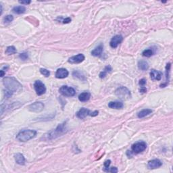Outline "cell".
Returning <instances> with one entry per match:
<instances>
[{
  "label": "cell",
  "instance_id": "obj_1",
  "mask_svg": "<svg viewBox=\"0 0 173 173\" xmlns=\"http://www.w3.org/2000/svg\"><path fill=\"white\" fill-rule=\"evenodd\" d=\"M3 84L5 89L12 91V93L21 91V89H23V86L21 82L18 81V80L16 79L15 78L10 77V76H7L3 78Z\"/></svg>",
  "mask_w": 173,
  "mask_h": 173
},
{
  "label": "cell",
  "instance_id": "obj_2",
  "mask_svg": "<svg viewBox=\"0 0 173 173\" xmlns=\"http://www.w3.org/2000/svg\"><path fill=\"white\" fill-rule=\"evenodd\" d=\"M67 131V128H66V122L60 124L55 129L51 130V131L47 132V134L45 135L44 136V139L45 140H51L55 139L59 137L62 136V135L66 133Z\"/></svg>",
  "mask_w": 173,
  "mask_h": 173
},
{
  "label": "cell",
  "instance_id": "obj_3",
  "mask_svg": "<svg viewBox=\"0 0 173 173\" xmlns=\"http://www.w3.org/2000/svg\"><path fill=\"white\" fill-rule=\"evenodd\" d=\"M37 131L32 129H25L20 131L16 135V139L21 142H27L37 135Z\"/></svg>",
  "mask_w": 173,
  "mask_h": 173
},
{
  "label": "cell",
  "instance_id": "obj_4",
  "mask_svg": "<svg viewBox=\"0 0 173 173\" xmlns=\"http://www.w3.org/2000/svg\"><path fill=\"white\" fill-rule=\"evenodd\" d=\"M115 95L122 100H127L131 98V93L126 86H120L115 91Z\"/></svg>",
  "mask_w": 173,
  "mask_h": 173
},
{
  "label": "cell",
  "instance_id": "obj_5",
  "mask_svg": "<svg viewBox=\"0 0 173 173\" xmlns=\"http://www.w3.org/2000/svg\"><path fill=\"white\" fill-rule=\"evenodd\" d=\"M147 148V144L144 141H139L132 144L131 146V151L134 154H140L144 152Z\"/></svg>",
  "mask_w": 173,
  "mask_h": 173
},
{
  "label": "cell",
  "instance_id": "obj_6",
  "mask_svg": "<svg viewBox=\"0 0 173 173\" xmlns=\"http://www.w3.org/2000/svg\"><path fill=\"white\" fill-rule=\"evenodd\" d=\"M60 93L65 97H72L75 95L76 91L74 88L71 86H68L67 85H64L61 86L59 89Z\"/></svg>",
  "mask_w": 173,
  "mask_h": 173
},
{
  "label": "cell",
  "instance_id": "obj_7",
  "mask_svg": "<svg viewBox=\"0 0 173 173\" xmlns=\"http://www.w3.org/2000/svg\"><path fill=\"white\" fill-rule=\"evenodd\" d=\"M34 89L38 95H42L46 92L45 85L41 80H36L34 83Z\"/></svg>",
  "mask_w": 173,
  "mask_h": 173
},
{
  "label": "cell",
  "instance_id": "obj_8",
  "mask_svg": "<svg viewBox=\"0 0 173 173\" xmlns=\"http://www.w3.org/2000/svg\"><path fill=\"white\" fill-rule=\"evenodd\" d=\"M28 109L31 112L39 113V112H41L43 110L44 104L42 102H36L35 103H33L31 105H29V107H28Z\"/></svg>",
  "mask_w": 173,
  "mask_h": 173
},
{
  "label": "cell",
  "instance_id": "obj_9",
  "mask_svg": "<svg viewBox=\"0 0 173 173\" xmlns=\"http://www.w3.org/2000/svg\"><path fill=\"white\" fill-rule=\"evenodd\" d=\"M84 59H85V57L83 54H78L77 55L70 57L68 61L70 64H80L83 62Z\"/></svg>",
  "mask_w": 173,
  "mask_h": 173
},
{
  "label": "cell",
  "instance_id": "obj_10",
  "mask_svg": "<svg viewBox=\"0 0 173 173\" xmlns=\"http://www.w3.org/2000/svg\"><path fill=\"white\" fill-rule=\"evenodd\" d=\"M122 40H123V37H122V35H117L114 36L112 38L111 41L110 42V45L112 48H116L119 45L120 43H122Z\"/></svg>",
  "mask_w": 173,
  "mask_h": 173
},
{
  "label": "cell",
  "instance_id": "obj_11",
  "mask_svg": "<svg viewBox=\"0 0 173 173\" xmlns=\"http://www.w3.org/2000/svg\"><path fill=\"white\" fill-rule=\"evenodd\" d=\"M162 162L159 159H154V160H150L148 163V168L150 170L156 169L162 166Z\"/></svg>",
  "mask_w": 173,
  "mask_h": 173
},
{
  "label": "cell",
  "instance_id": "obj_12",
  "mask_svg": "<svg viewBox=\"0 0 173 173\" xmlns=\"http://www.w3.org/2000/svg\"><path fill=\"white\" fill-rule=\"evenodd\" d=\"M22 104L21 102H13L12 104H10V105H5V109L1 112V117L3 116V112L4 111H12L14 110H16V109H19L20 107H21Z\"/></svg>",
  "mask_w": 173,
  "mask_h": 173
},
{
  "label": "cell",
  "instance_id": "obj_13",
  "mask_svg": "<svg viewBox=\"0 0 173 173\" xmlns=\"http://www.w3.org/2000/svg\"><path fill=\"white\" fill-rule=\"evenodd\" d=\"M91 112L89 110L86 109V108H82L76 112V115L78 118L80 119H84V118H86L87 116H91Z\"/></svg>",
  "mask_w": 173,
  "mask_h": 173
},
{
  "label": "cell",
  "instance_id": "obj_14",
  "mask_svg": "<svg viewBox=\"0 0 173 173\" xmlns=\"http://www.w3.org/2000/svg\"><path fill=\"white\" fill-rule=\"evenodd\" d=\"M69 74V72L66 68H58L56 72V77L57 78H65L67 77Z\"/></svg>",
  "mask_w": 173,
  "mask_h": 173
},
{
  "label": "cell",
  "instance_id": "obj_15",
  "mask_svg": "<svg viewBox=\"0 0 173 173\" xmlns=\"http://www.w3.org/2000/svg\"><path fill=\"white\" fill-rule=\"evenodd\" d=\"M150 77L152 80H160L162 78V73L158 70L152 69L150 72Z\"/></svg>",
  "mask_w": 173,
  "mask_h": 173
},
{
  "label": "cell",
  "instance_id": "obj_16",
  "mask_svg": "<svg viewBox=\"0 0 173 173\" xmlns=\"http://www.w3.org/2000/svg\"><path fill=\"white\" fill-rule=\"evenodd\" d=\"M104 50V45L103 44H100L97 47H96L93 51H91V54L92 56H95V57H100L102 56V52Z\"/></svg>",
  "mask_w": 173,
  "mask_h": 173
},
{
  "label": "cell",
  "instance_id": "obj_17",
  "mask_svg": "<svg viewBox=\"0 0 173 173\" xmlns=\"http://www.w3.org/2000/svg\"><path fill=\"white\" fill-rule=\"evenodd\" d=\"M78 100L81 102H86L89 101L91 98V93L88 91L82 92L78 95Z\"/></svg>",
  "mask_w": 173,
  "mask_h": 173
},
{
  "label": "cell",
  "instance_id": "obj_18",
  "mask_svg": "<svg viewBox=\"0 0 173 173\" xmlns=\"http://www.w3.org/2000/svg\"><path fill=\"white\" fill-rule=\"evenodd\" d=\"M124 104L121 102H110V103H108V107L112 109H122L123 108Z\"/></svg>",
  "mask_w": 173,
  "mask_h": 173
},
{
  "label": "cell",
  "instance_id": "obj_19",
  "mask_svg": "<svg viewBox=\"0 0 173 173\" xmlns=\"http://www.w3.org/2000/svg\"><path fill=\"white\" fill-rule=\"evenodd\" d=\"M14 159L16 162L19 165H25V158L23 154L21 153H17L14 155Z\"/></svg>",
  "mask_w": 173,
  "mask_h": 173
},
{
  "label": "cell",
  "instance_id": "obj_20",
  "mask_svg": "<svg viewBox=\"0 0 173 173\" xmlns=\"http://www.w3.org/2000/svg\"><path fill=\"white\" fill-rule=\"evenodd\" d=\"M170 68H171V64L168 63L166 66V82L164 84H160V87H165L167 86V84L169 82V78H170Z\"/></svg>",
  "mask_w": 173,
  "mask_h": 173
},
{
  "label": "cell",
  "instance_id": "obj_21",
  "mask_svg": "<svg viewBox=\"0 0 173 173\" xmlns=\"http://www.w3.org/2000/svg\"><path fill=\"white\" fill-rule=\"evenodd\" d=\"M137 65L139 69L143 70V71H146L149 68V64L146 60H139L138 62Z\"/></svg>",
  "mask_w": 173,
  "mask_h": 173
},
{
  "label": "cell",
  "instance_id": "obj_22",
  "mask_svg": "<svg viewBox=\"0 0 173 173\" xmlns=\"http://www.w3.org/2000/svg\"><path fill=\"white\" fill-rule=\"evenodd\" d=\"M152 113V110L151 109H144L141 110L140 112H138L137 117L139 118H142L146 117V116L150 115V114Z\"/></svg>",
  "mask_w": 173,
  "mask_h": 173
},
{
  "label": "cell",
  "instance_id": "obj_23",
  "mask_svg": "<svg viewBox=\"0 0 173 173\" xmlns=\"http://www.w3.org/2000/svg\"><path fill=\"white\" fill-rule=\"evenodd\" d=\"M12 12L16 14H22L26 12V8L23 5H19V6H15L12 8Z\"/></svg>",
  "mask_w": 173,
  "mask_h": 173
},
{
  "label": "cell",
  "instance_id": "obj_24",
  "mask_svg": "<svg viewBox=\"0 0 173 173\" xmlns=\"http://www.w3.org/2000/svg\"><path fill=\"white\" fill-rule=\"evenodd\" d=\"M112 68L111 66H110V65L106 66V67L104 68L103 71H102L100 73V74H99L100 78H104L106 76V75H107V74L108 73V72H112Z\"/></svg>",
  "mask_w": 173,
  "mask_h": 173
},
{
  "label": "cell",
  "instance_id": "obj_25",
  "mask_svg": "<svg viewBox=\"0 0 173 173\" xmlns=\"http://www.w3.org/2000/svg\"><path fill=\"white\" fill-rule=\"evenodd\" d=\"M72 75H73L74 77L77 78L80 80H82V81H85L86 80V77L83 74L81 73V72L78 71V70H74L72 72Z\"/></svg>",
  "mask_w": 173,
  "mask_h": 173
},
{
  "label": "cell",
  "instance_id": "obj_26",
  "mask_svg": "<svg viewBox=\"0 0 173 173\" xmlns=\"http://www.w3.org/2000/svg\"><path fill=\"white\" fill-rule=\"evenodd\" d=\"M155 54V51L153 49H147L142 52V56L146 58H150Z\"/></svg>",
  "mask_w": 173,
  "mask_h": 173
},
{
  "label": "cell",
  "instance_id": "obj_27",
  "mask_svg": "<svg viewBox=\"0 0 173 173\" xmlns=\"http://www.w3.org/2000/svg\"><path fill=\"white\" fill-rule=\"evenodd\" d=\"M16 52L17 50L16 49V47L12 45L8 47L6 50H5V54H8V55H12V54H14Z\"/></svg>",
  "mask_w": 173,
  "mask_h": 173
},
{
  "label": "cell",
  "instance_id": "obj_28",
  "mask_svg": "<svg viewBox=\"0 0 173 173\" xmlns=\"http://www.w3.org/2000/svg\"><path fill=\"white\" fill-rule=\"evenodd\" d=\"M13 20H14V17L12 15H7L3 18V22H4V23L5 24L11 23V22L13 21Z\"/></svg>",
  "mask_w": 173,
  "mask_h": 173
},
{
  "label": "cell",
  "instance_id": "obj_29",
  "mask_svg": "<svg viewBox=\"0 0 173 173\" xmlns=\"http://www.w3.org/2000/svg\"><path fill=\"white\" fill-rule=\"evenodd\" d=\"M19 58L20 59L23 60V61H25L29 59V54L27 52H23V53H21L19 54Z\"/></svg>",
  "mask_w": 173,
  "mask_h": 173
},
{
  "label": "cell",
  "instance_id": "obj_30",
  "mask_svg": "<svg viewBox=\"0 0 173 173\" xmlns=\"http://www.w3.org/2000/svg\"><path fill=\"white\" fill-rule=\"evenodd\" d=\"M40 72L43 76H45V77H49L50 76V72L48 70L45 69V68H41L40 69Z\"/></svg>",
  "mask_w": 173,
  "mask_h": 173
},
{
  "label": "cell",
  "instance_id": "obj_31",
  "mask_svg": "<svg viewBox=\"0 0 173 173\" xmlns=\"http://www.w3.org/2000/svg\"><path fill=\"white\" fill-rule=\"evenodd\" d=\"M59 19V21L60 22H62L63 24H68V23H70V22H71V19L70 18H66V19H63L62 17H60L58 18L57 20Z\"/></svg>",
  "mask_w": 173,
  "mask_h": 173
},
{
  "label": "cell",
  "instance_id": "obj_32",
  "mask_svg": "<svg viewBox=\"0 0 173 173\" xmlns=\"http://www.w3.org/2000/svg\"><path fill=\"white\" fill-rule=\"evenodd\" d=\"M104 171L105 172H118V169L116 167H112V168H108V169H106Z\"/></svg>",
  "mask_w": 173,
  "mask_h": 173
},
{
  "label": "cell",
  "instance_id": "obj_33",
  "mask_svg": "<svg viewBox=\"0 0 173 173\" xmlns=\"http://www.w3.org/2000/svg\"><path fill=\"white\" fill-rule=\"evenodd\" d=\"M110 164H111V160H106V162H104V167H105V168H104V170H106V169H108V168H109Z\"/></svg>",
  "mask_w": 173,
  "mask_h": 173
},
{
  "label": "cell",
  "instance_id": "obj_34",
  "mask_svg": "<svg viewBox=\"0 0 173 173\" xmlns=\"http://www.w3.org/2000/svg\"><path fill=\"white\" fill-rule=\"evenodd\" d=\"M139 85L141 86H145L146 84V79H145V78H142V79H141L139 80Z\"/></svg>",
  "mask_w": 173,
  "mask_h": 173
},
{
  "label": "cell",
  "instance_id": "obj_35",
  "mask_svg": "<svg viewBox=\"0 0 173 173\" xmlns=\"http://www.w3.org/2000/svg\"><path fill=\"white\" fill-rule=\"evenodd\" d=\"M141 93H145L147 92V89L145 86H141V89L139 90Z\"/></svg>",
  "mask_w": 173,
  "mask_h": 173
},
{
  "label": "cell",
  "instance_id": "obj_36",
  "mask_svg": "<svg viewBox=\"0 0 173 173\" xmlns=\"http://www.w3.org/2000/svg\"><path fill=\"white\" fill-rule=\"evenodd\" d=\"M126 155H127V156L128 157V158H132V157L133 156L134 154H133V153H132V151L128 150L127 152H126Z\"/></svg>",
  "mask_w": 173,
  "mask_h": 173
},
{
  "label": "cell",
  "instance_id": "obj_37",
  "mask_svg": "<svg viewBox=\"0 0 173 173\" xmlns=\"http://www.w3.org/2000/svg\"><path fill=\"white\" fill-rule=\"evenodd\" d=\"M31 1H20L19 3H21V4H25V5H28L31 3Z\"/></svg>",
  "mask_w": 173,
  "mask_h": 173
},
{
  "label": "cell",
  "instance_id": "obj_38",
  "mask_svg": "<svg viewBox=\"0 0 173 173\" xmlns=\"http://www.w3.org/2000/svg\"><path fill=\"white\" fill-rule=\"evenodd\" d=\"M0 72H1V77H3V76L5 74V71H4L3 69H1Z\"/></svg>",
  "mask_w": 173,
  "mask_h": 173
}]
</instances>
